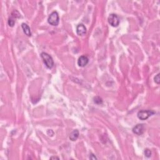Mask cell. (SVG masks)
<instances>
[{
  "label": "cell",
  "instance_id": "8fae6325",
  "mask_svg": "<svg viewBox=\"0 0 160 160\" xmlns=\"http://www.w3.org/2000/svg\"><path fill=\"white\" fill-rule=\"evenodd\" d=\"M15 18H13V17H11V18H9L8 19V25L10 26V27H13L14 25H15Z\"/></svg>",
  "mask_w": 160,
  "mask_h": 160
},
{
  "label": "cell",
  "instance_id": "5bb4252c",
  "mask_svg": "<svg viewBox=\"0 0 160 160\" xmlns=\"http://www.w3.org/2000/svg\"><path fill=\"white\" fill-rule=\"evenodd\" d=\"M90 159H97V158L95 155H94L93 154H91L90 156Z\"/></svg>",
  "mask_w": 160,
  "mask_h": 160
},
{
  "label": "cell",
  "instance_id": "ba28073f",
  "mask_svg": "<svg viewBox=\"0 0 160 160\" xmlns=\"http://www.w3.org/2000/svg\"><path fill=\"white\" fill-rule=\"evenodd\" d=\"M21 27H22L24 33H25L26 35H27L28 36H31V32L30 28L27 24L22 23V24H21Z\"/></svg>",
  "mask_w": 160,
  "mask_h": 160
},
{
  "label": "cell",
  "instance_id": "277c9868",
  "mask_svg": "<svg viewBox=\"0 0 160 160\" xmlns=\"http://www.w3.org/2000/svg\"><path fill=\"white\" fill-rule=\"evenodd\" d=\"M109 24L113 27H117L119 24V18L116 14H111L108 18Z\"/></svg>",
  "mask_w": 160,
  "mask_h": 160
},
{
  "label": "cell",
  "instance_id": "9c48e42d",
  "mask_svg": "<svg viewBox=\"0 0 160 160\" xmlns=\"http://www.w3.org/2000/svg\"><path fill=\"white\" fill-rule=\"evenodd\" d=\"M79 137V131L78 130H75L71 132L70 135V139L71 141H76Z\"/></svg>",
  "mask_w": 160,
  "mask_h": 160
},
{
  "label": "cell",
  "instance_id": "7c38bea8",
  "mask_svg": "<svg viewBox=\"0 0 160 160\" xmlns=\"http://www.w3.org/2000/svg\"><path fill=\"white\" fill-rule=\"evenodd\" d=\"M144 155L147 157V158H150L151 156V151L149 149H146L144 150Z\"/></svg>",
  "mask_w": 160,
  "mask_h": 160
},
{
  "label": "cell",
  "instance_id": "8992f818",
  "mask_svg": "<svg viewBox=\"0 0 160 160\" xmlns=\"http://www.w3.org/2000/svg\"><path fill=\"white\" fill-rule=\"evenodd\" d=\"M89 62L88 58L85 55L80 56L78 60V64L80 67H84L86 66Z\"/></svg>",
  "mask_w": 160,
  "mask_h": 160
},
{
  "label": "cell",
  "instance_id": "30bf717a",
  "mask_svg": "<svg viewBox=\"0 0 160 160\" xmlns=\"http://www.w3.org/2000/svg\"><path fill=\"white\" fill-rule=\"evenodd\" d=\"M94 102L97 104H102L103 100L99 96H96L95 98H94Z\"/></svg>",
  "mask_w": 160,
  "mask_h": 160
},
{
  "label": "cell",
  "instance_id": "3957f363",
  "mask_svg": "<svg viewBox=\"0 0 160 160\" xmlns=\"http://www.w3.org/2000/svg\"><path fill=\"white\" fill-rule=\"evenodd\" d=\"M155 113V112L152 110H141L138 111L137 116L140 120H146L148 119L150 116H151Z\"/></svg>",
  "mask_w": 160,
  "mask_h": 160
},
{
  "label": "cell",
  "instance_id": "52a82bcc",
  "mask_svg": "<svg viewBox=\"0 0 160 160\" xmlns=\"http://www.w3.org/2000/svg\"><path fill=\"white\" fill-rule=\"evenodd\" d=\"M76 33L79 36H83L86 33V28L83 24H79L76 27Z\"/></svg>",
  "mask_w": 160,
  "mask_h": 160
},
{
  "label": "cell",
  "instance_id": "6da1fadb",
  "mask_svg": "<svg viewBox=\"0 0 160 160\" xmlns=\"http://www.w3.org/2000/svg\"><path fill=\"white\" fill-rule=\"evenodd\" d=\"M41 57L44 64L48 69H51L54 66V61L52 57L46 53L43 52L41 54Z\"/></svg>",
  "mask_w": 160,
  "mask_h": 160
},
{
  "label": "cell",
  "instance_id": "4fadbf2b",
  "mask_svg": "<svg viewBox=\"0 0 160 160\" xmlns=\"http://www.w3.org/2000/svg\"><path fill=\"white\" fill-rule=\"evenodd\" d=\"M155 81L156 83H157L158 84H159L160 83V79H159V74L158 73V75H156V76L155 77Z\"/></svg>",
  "mask_w": 160,
  "mask_h": 160
},
{
  "label": "cell",
  "instance_id": "5b68a950",
  "mask_svg": "<svg viewBox=\"0 0 160 160\" xmlns=\"http://www.w3.org/2000/svg\"><path fill=\"white\" fill-rule=\"evenodd\" d=\"M145 128L143 124H138L133 128V132L137 135H141L144 133Z\"/></svg>",
  "mask_w": 160,
  "mask_h": 160
},
{
  "label": "cell",
  "instance_id": "7a4b0ae2",
  "mask_svg": "<svg viewBox=\"0 0 160 160\" xmlns=\"http://www.w3.org/2000/svg\"><path fill=\"white\" fill-rule=\"evenodd\" d=\"M59 21V15H58L57 11H53L50 14L48 18V22L51 25L54 26H56L58 25Z\"/></svg>",
  "mask_w": 160,
  "mask_h": 160
},
{
  "label": "cell",
  "instance_id": "9a60e30c",
  "mask_svg": "<svg viewBox=\"0 0 160 160\" xmlns=\"http://www.w3.org/2000/svg\"><path fill=\"white\" fill-rule=\"evenodd\" d=\"M50 159H59V158H58V157H56V156H52V157H51Z\"/></svg>",
  "mask_w": 160,
  "mask_h": 160
}]
</instances>
